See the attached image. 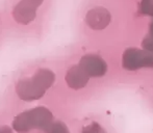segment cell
<instances>
[{"instance_id":"obj_1","label":"cell","mask_w":153,"mask_h":133,"mask_svg":"<svg viewBox=\"0 0 153 133\" xmlns=\"http://www.w3.org/2000/svg\"><path fill=\"white\" fill-rule=\"evenodd\" d=\"M54 82V74L49 70H39L32 78L20 81L16 92L20 99L24 101H34L43 97L45 92Z\"/></svg>"},{"instance_id":"obj_2","label":"cell","mask_w":153,"mask_h":133,"mask_svg":"<svg viewBox=\"0 0 153 133\" xmlns=\"http://www.w3.org/2000/svg\"><path fill=\"white\" fill-rule=\"evenodd\" d=\"M52 113L45 107H36L31 110L20 113L13 122L15 130L20 133H26L32 129L46 130L52 123Z\"/></svg>"},{"instance_id":"obj_3","label":"cell","mask_w":153,"mask_h":133,"mask_svg":"<svg viewBox=\"0 0 153 133\" xmlns=\"http://www.w3.org/2000/svg\"><path fill=\"white\" fill-rule=\"evenodd\" d=\"M123 66L128 70L153 66V55L139 49H128L123 56Z\"/></svg>"},{"instance_id":"obj_4","label":"cell","mask_w":153,"mask_h":133,"mask_svg":"<svg viewBox=\"0 0 153 133\" xmlns=\"http://www.w3.org/2000/svg\"><path fill=\"white\" fill-rule=\"evenodd\" d=\"M80 66L89 76H103L106 72V64L96 55H87L80 61Z\"/></svg>"},{"instance_id":"obj_5","label":"cell","mask_w":153,"mask_h":133,"mask_svg":"<svg viewBox=\"0 0 153 133\" xmlns=\"http://www.w3.org/2000/svg\"><path fill=\"white\" fill-rule=\"evenodd\" d=\"M89 77L90 76L85 73V71L79 66H73L68 71L66 80L70 87H72L74 89H79L87 84Z\"/></svg>"},{"instance_id":"obj_6","label":"cell","mask_w":153,"mask_h":133,"mask_svg":"<svg viewBox=\"0 0 153 133\" xmlns=\"http://www.w3.org/2000/svg\"><path fill=\"white\" fill-rule=\"evenodd\" d=\"M109 14L105 10H95L89 13L88 15V23L90 26L96 29H101L105 27L109 22Z\"/></svg>"},{"instance_id":"obj_7","label":"cell","mask_w":153,"mask_h":133,"mask_svg":"<svg viewBox=\"0 0 153 133\" xmlns=\"http://www.w3.org/2000/svg\"><path fill=\"white\" fill-rule=\"evenodd\" d=\"M46 133H69L67 127L61 122H55L51 123L45 130Z\"/></svg>"},{"instance_id":"obj_8","label":"cell","mask_w":153,"mask_h":133,"mask_svg":"<svg viewBox=\"0 0 153 133\" xmlns=\"http://www.w3.org/2000/svg\"><path fill=\"white\" fill-rule=\"evenodd\" d=\"M142 10L145 14L153 16V0H143Z\"/></svg>"},{"instance_id":"obj_9","label":"cell","mask_w":153,"mask_h":133,"mask_svg":"<svg viewBox=\"0 0 153 133\" xmlns=\"http://www.w3.org/2000/svg\"><path fill=\"white\" fill-rule=\"evenodd\" d=\"M82 133H105L104 130L98 124H92L83 129Z\"/></svg>"},{"instance_id":"obj_10","label":"cell","mask_w":153,"mask_h":133,"mask_svg":"<svg viewBox=\"0 0 153 133\" xmlns=\"http://www.w3.org/2000/svg\"><path fill=\"white\" fill-rule=\"evenodd\" d=\"M143 47L148 51H153V35H148L147 38L144 40Z\"/></svg>"},{"instance_id":"obj_11","label":"cell","mask_w":153,"mask_h":133,"mask_svg":"<svg viewBox=\"0 0 153 133\" xmlns=\"http://www.w3.org/2000/svg\"><path fill=\"white\" fill-rule=\"evenodd\" d=\"M150 34L153 35V23H151V26H150Z\"/></svg>"}]
</instances>
